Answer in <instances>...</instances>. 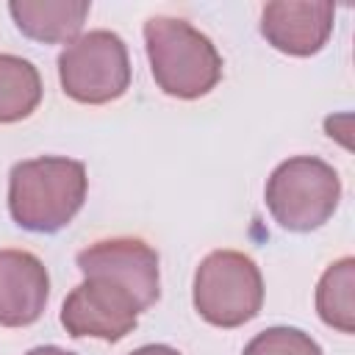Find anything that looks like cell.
<instances>
[{"label": "cell", "instance_id": "obj_6", "mask_svg": "<svg viewBox=\"0 0 355 355\" xmlns=\"http://www.w3.org/2000/svg\"><path fill=\"white\" fill-rule=\"evenodd\" d=\"M83 277L61 305V324L72 338L119 341L133 333L139 313L153 305L133 286L105 272H83Z\"/></svg>", "mask_w": 355, "mask_h": 355}, {"label": "cell", "instance_id": "obj_7", "mask_svg": "<svg viewBox=\"0 0 355 355\" xmlns=\"http://www.w3.org/2000/svg\"><path fill=\"white\" fill-rule=\"evenodd\" d=\"M336 6L327 0H275L261 11L263 39L286 55H313L333 33Z\"/></svg>", "mask_w": 355, "mask_h": 355}, {"label": "cell", "instance_id": "obj_2", "mask_svg": "<svg viewBox=\"0 0 355 355\" xmlns=\"http://www.w3.org/2000/svg\"><path fill=\"white\" fill-rule=\"evenodd\" d=\"M144 47L158 89L178 100L208 94L222 78L216 44L180 17H150L144 22Z\"/></svg>", "mask_w": 355, "mask_h": 355}, {"label": "cell", "instance_id": "obj_14", "mask_svg": "<svg viewBox=\"0 0 355 355\" xmlns=\"http://www.w3.org/2000/svg\"><path fill=\"white\" fill-rule=\"evenodd\" d=\"M130 355H180L175 347H166V344H144L139 349H133Z\"/></svg>", "mask_w": 355, "mask_h": 355}, {"label": "cell", "instance_id": "obj_3", "mask_svg": "<svg viewBox=\"0 0 355 355\" xmlns=\"http://www.w3.org/2000/svg\"><path fill=\"white\" fill-rule=\"evenodd\" d=\"M263 200L283 230L308 233L322 227L338 208L341 180L327 161L316 155H294L269 175Z\"/></svg>", "mask_w": 355, "mask_h": 355}, {"label": "cell", "instance_id": "obj_5", "mask_svg": "<svg viewBox=\"0 0 355 355\" xmlns=\"http://www.w3.org/2000/svg\"><path fill=\"white\" fill-rule=\"evenodd\" d=\"M58 80L67 97L86 105L119 100L130 86L128 44L114 31H89L58 55Z\"/></svg>", "mask_w": 355, "mask_h": 355}, {"label": "cell", "instance_id": "obj_4", "mask_svg": "<svg viewBox=\"0 0 355 355\" xmlns=\"http://www.w3.org/2000/svg\"><path fill=\"white\" fill-rule=\"evenodd\" d=\"M263 305L258 263L239 250L208 252L194 272V308L216 327H241Z\"/></svg>", "mask_w": 355, "mask_h": 355}, {"label": "cell", "instance_id": "obj_12", "mask_svg": "<svg viewBox=\"0 0 355 355\" xmlns=\"http://www.w3.org/2000/svg\"><path fill=\"white\" fill-rule=\"evenodd\" d=\"M42 100L39 69L11 53H0V125L19 122L36 111Z\"/></svg>", "mask_w": 355, "mask_h": 355}, {"label": "cell", "instance_id": "obj_8", "mask_svg": "<svg viewBox=\"0 0 355 355\" xmlns=\"http://www.w3.org/2000/svg\"><path fill=\"white\" fill-rule=\"evenodd\" d=\"M75 263L80 272H105V275L133 286L153 305L161 294L158 252L141 239H133V236L100 239V241L83 247L75 255Z\"/></svg>", "mask_w": 355, "mask_h": 355}, {"label": "cell", "instance_id": "obj_11", "mask_svg": "<svg viewBox=\"0 0 355 355\" xmlns=\"http://www.w3.org/2000/svg\"><path fill=\"white\" fill-rule=\"evenodd\" d=\"M316 313L338 333H355V258L344 255L324 269L316 286Z\"/></svg>", "mask_w": 355, "mask_h": 355}, {"label": "cell", "instance_id": "obj_1", "mask_svg": "<svg viewBox=\"0 0 355 355\" xmlns=\"http://www.w3.org/2000/svg\"><path fill=\"white\" fill-rule=\"evenodd\" d=\"M86 166L64 155L19 161L8 175L11 219L31 233H58L86 200Z\"/></svg>", "mask_w": 355, "mask_h": 355}, {"label": "cell", "instance_id": "obj_15", "mask_svg": "<svg viewBox=\"0 0 355 355\" xmlns=\"http://www.w3.org/2000/svg\"><path fill=\"white\" fill-rule=\"evenodd\" d=\"M25 355H75V352L61 349V347H55V344H47V347H33V349L25 352Z\"/></svg>", "mask_w": 355, "mask_h": 355}, {"label": "cell", "instance_id": "obj_13", "mask_svg": "<svg viewBox=\"0 0 355 355\" xmlns=\"http://www.w3.org/2000/svg\"><path fill=\"white\" fill-rule=\"evenodd\" d=\"M244 355H324V352L300 327H266L250 338Z\"/></svg>", "mask_w": 355, "mask_h": 355}, {"label": "cell", "instance_id": "obj_10", "mask_svg": "<svg viewBox=\"0 0 355 355\" xmlns=\"http://www.w3.org/2000/svg\"><path fill=\"white\" fill-rule=\"evenodd\" d=\"M8 11L17 28L44 44H61L78 39L92 3L89 0H11Z\"/></svg>", "mask_w": 355, "mask_h": 355}, {"label": "cell", "instance_id": "obj_9", "mask_svg": "<svg viewBox=\"0 0 355 355\" xmlns=\"http://www.w3.org/2000/svg\"><path fill=\"white\" fill-rule=\"evenodd\" d=\"M50 277L44 263L28 250H0V324L28 327L47 305Z\"/></svg>", "mask_w": 355, "mask_h": 355}]
</instances>
